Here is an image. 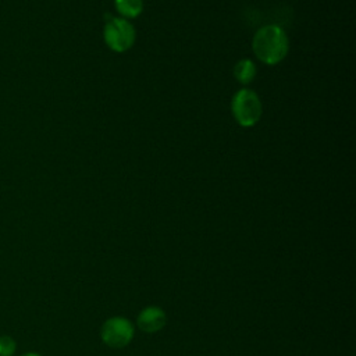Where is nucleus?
Instances as JSON below:
<instances>
[{
	"mask_svg": "<svg viewBox=\"0 0 356 356\" xmlns=\"http://www.w3.org/2000/svg\"><path fill=\"white\" fill-rule=\"evenodd\" d=\"M252 49L261 63L267 65L278 64L288 54V36L278 25H266L254 33Z\"/></svg>",
	"mask_w": 356,
	"mask_h": 356,
	"instance_id": "f257e3e1",
	"label": "nucleus"
},
{
	"mask_svg": "<svg viewBox=\"0 0 356 356\" xmlns=\"http://www.w3.org/2000/svg\"><path fill=\"white\" fill-rule=\"evenodd\" d=\"M231 110L235 121L242 127H253L263 113L260 97L254 90L246 88L234 95Z\"/></svg>",
	"mask_w": 356,
	"mask_h": 356,
	"instance_id": "f03ea898",
	"label": "nucleus"
},
{
	"mask_svg": "<svg viewBox=\"0 0 356 356\" xmlns=\"http://www.w3.org/2000/svg\"><path fill=\"white\" fill-rule=\"evenodd\" d=\"M106 44L117 51L124 53L129 50L135 43V29L129 21L118 17H107L103 31Z\"/></svg>",
	"mask_w": 356,
	"mask_h": 356,
	"instance_id": "7ed1b4c3",
	"label": "nucleus"
},
{
	"mask_svg": "<svg viewBox=\"0 0 356 356\" xmlns=\"http://www.w3.org/2000/svg\"><path fill=\"white\" fill-rule=\"evenodd\" d=\"M100 338L110 348H124L134 338V325L125 317L107 318L102 325Z\"/></svg>",
	"mask_w": 356,
	"mask_h": 356,
	"instance_id": "20e7f679",
	"label": "nucleus"
},
{
	"mask_svg": "<svg viewBox=\"0 0 356 356\" xmlns=\"http://www.w3.org/2000/svg\"><path fill=\"white\" fill-rule=\"evenodd\" d=\"M138 327L147 334H153L164 328L167 323V316L164 310L159 306H147L140 310L138 316Z\"/></svg>",
	"mask_w": 356,
	"mask_h": 356,
	"instance_id": "39448f33",
	"label": "nucleus"
},
{
	"mask_svg": "<svg viewBox=\"0 0 356 356\" xmlns=\"http://www.w3.org/2000/svg\"><path fill=\"white\" fill-rule=\"evenodd\" d=\"M256 71H257L256 64L249 58L239 60L234 67V75H235L236 81L243 85H248L254 79Z\"/></svg>",
	"mask_w": 356,
	"mask_h": 356,
	"instance_id": "423d86ee",
	"label": "nucleus"
},
{
	"mask_svg": "<svg viewBox=\"0 0 356 356\" xmlns=\"http://www.w3.org/2000/svg\"><path fill=\"white\" fill-rule=\"evenodd\" d=\"M114 6L125 18H135L143 11V0H114Z\"/></svg>",
	"mask_w": 356,
	"mask_h": 356,
	"instance_id": "0eeeda50",
	"label": "nucleus"
},
{
	"mask_svg": "<svg viewBox=\"0 0 356 356\" xmlns=\"http://www.w3.org/2000/svg\"><path fill=\"white\" fill-rule=\"evenodd\" d=\"M17 352V342L10 335H0V356H14Z\"/></svg>",
	"mask_w": 356,
	"mask_h": 356,
	"instance_id": "6e6552de",
	"label": "nucleus"
},
{
	"mask_svg": "<svg viewBox=\"0 0 356 356\" xmlns=\"http://www.w3.org/2000/svg\"><path fill=\"white\" fill-rule=\"evenodd\" d=\"M21 356H42V355H39V353H36V352H26V353L21 355Z\"/></svg>",
	"mask_w": 356,
	"mask_h": 356,
	"instance_id": "1a4fd4ad",
	"label": "nucleus"
}]
</instances>
